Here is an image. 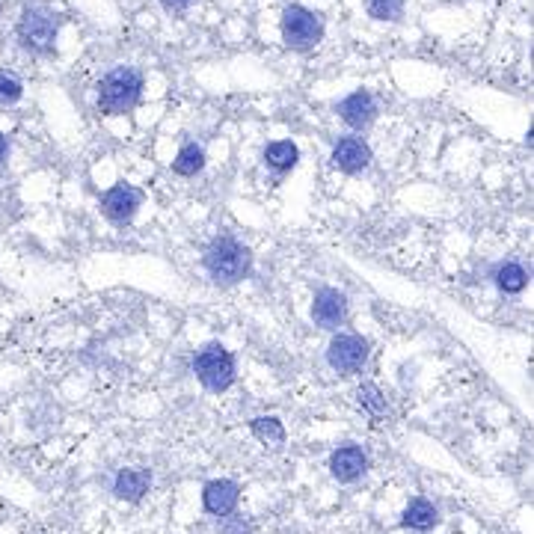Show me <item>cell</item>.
<instances>
[{
	"label": "cell",
	"instance_id": "1",
	"mask_svg": "<svg viewBox=\"0 0 534 534\" xmlns=\"http://www.w3.org/2000/svg\"><path fill=\"white\" fill-rule=\"evenodd\" d=\"M202 265L217 285H238L253 267V253L238 238L220 235L205 247Z\"/></svg>",
	"mask_w": 534,
	"mask_h": 534
},
{
	"label": "cell",
	"instance_id": "2",
	"mask_svg": "<svg viewBox=\"0 0 534 534\" xmlns=\"http://www.w3.org/2000/svg\"><path fill=\"white\" fill-rule=\"evenodd\" d=\"M143 95V75L131 66H119L98 81V110L107 116H125Z\"/></svg>",
	"mask_w": 534,
	"mask_h": 534
},
{
	"label": "cell",
	"instance_id": "3",
	"mask_svg": "<svg viewBox=\"0 0 534 534\" xmlns=\"http://www.w3.org/2000/svg\"><path fill=\"white\" fill-rule=\"evenodd\" d=\"M57 33H60V18L45 6H27L18 18V27H15L21 48L30 51V54H42V57L54 54Z\"/></svg>",
	"mask_w": 534,
	"mask_h": 534
},
{
	"label": "cell",
	"instance_id": "4",
	"mask_svg": "<svg viewBox=\"0 0 534 534\" xmlns=\"http://www.w3.org/2000/svg\"><path fill=\"white\" fill-rule=\"evenodd\" d=\"M193 374L208 392H226L235 383V356L220 342H208L193 354Z\"/></svg>",
	"mask_w": 534,
	"mask_h": 534
},
{
	"label": "cell",
	"instance_id": "5",
	"mask_svg": "<svg viewBox=\"0 0 534 534\" xmlns=\"http://www.w3.org/2000/svg\"><path fill=\"white\" fill-rule=\"evenodd\" d=\"M282 42L291 51H312L324 39V18L300 3L282 9Z\"/></svg>",
	"mask_w": 534,
	"mask_h": 534
},
{
	"label": "cell",
	"instance_id": "6",
	"mask_svg": "<svg viewBox=\"0 0 534 534\" xmlns=\"http://www.w3.org/2000/svg\"><path fill=\"white\" fill-rule=\"evenodd\" d=\"M368 354H371V345L359 333H336L333 342L327 345V365L342 377H354L365 368Z\"/></svg>",
	"mask_w": 534,
	"mask_h": 534
},
{
	"label": "cell",
	"instance_id": "7",
	"mask_svg": "<svg viewBox=\"0 0 534 534\" xmlns=\"http://www.w3.org/2000/svg\"><path fill=\"white\" fill-rule=\"evenodd\" d=\"M140 205H143V193L134 184H116L101 196V214L116 226L131 223L137 217Z\"/></svg>",
	"mask_w": 534,
	"mask_h": 534
},
{
	"label": "cell",
	"instance_id": "8",
	"mask_svg": "<svg viewBox=\"0 0 534 534\" xmlns=\"http://www.w3.org/2000/svg\"><path fill=\"white\" fill-rule=\"evenodd\" d=\"M312 321L321 330H339L348 321V294L339 288H318L312 300Z\"/></svg>",
	"mask_w": 534,
	"mask_h": 534
},
{
	"label": "cell",
	"instance_id": "9",
	"mask_svg": "<svg viewBox=\"0 0 534 534\" xmlns=\"http://www.w3.org/2000/svg\"><path fill=\"white\" fill-rule=\"evenodd\" d=\"M238 502H241V484L232 478H214L202 487V508H205V514H211L217 520L235 514Z\"/></svg>",
	"mask_w": 534,
	"mask_h": 534
},
{
	"label": "cell",
	"instance_id": "10",
	"mask_svg": "<svg viewBox=\"0 0 534 534\" xmlns=\"http://www.w3.org/2000/svg\"><path fill=\"white\" fill-rule=\"evenodd\" d=\"M336 113L342 116V122H345L348 128L365 131V128L374 125V119H377L380 110H377V98H374L368 89H356V92H351L348 98L339 101Z\"/></svg>",
	"mask_w": 534,
	"mask_h": 534
},
{
	"label": "cell",
	"instance_id": "11",
	"mask_svg": "<svg viewBox=\"0 0 534 534\" xmlns=\"http://www.w3.org/2000/svg\"><path fill=\"white\" fill-rule=\"evenodd\" d=\"M365 472H368V454L362 451V445L345 443L330 454V475L339 484H356Z\"/></svg>",
	"mask_w": 534,
	"mask_h": 534
},
{
	"label": "cell",
	"instance_id": "12",
	"mask_svg": "<svg viewBox=\"0 0 534 534\" xmlns=\"http://www.w3.org/2000/svg\"><path fill=\"white\" fill-rule=\"evenodd\" d=\"M333 167L339 173H348V176H356L362 170L371 167V149L362 137H342L336 146H333V155H330Z\"/></svg>",
	"mask_w": 534,
	"mask_h": 534
},
{
	"label": "cell",
	"instance_id": "13",
	"mask_svg": "<svg viewBox=\"0 0 534 534\" xmlns=\"http://www.w3.org/2000/svg\"><path fill=\"white\" fill-rule=\"evenodd\" d=\"M152 490V472L146 466H128V469H119L116 478H113V496L122 499V502H143L146 493Z\"/></svg>",
	"mask_w": 534,
	"mask_h": 534
},
{
	"label": "cell",
	"instance_id": "14",
	"mask_svg": "<svg viewBox=\"0 0 534 534\" xmlns=\"http://www.w3.org/2000/svg\"><path fill=\"white\" fill-rule=\"evenodd\" d=\"M401 526L410 529V532H434V529L440 526V511H437V505H434L431 499L416 496V499L407 502L404 517H401Z\"/></svg>",
	"mask_w": 534,
	"mask_h": 534
},
{
	"label": "cell",
	"instance_id": "15",
	"mask_svg": "<svg viewBox=\"0 0 534 534\" xmlns=\"http://www.w3.org/2000/svg\"><path fill=\"white\" fill-rule=\"evenodd\" d=\"M262 158H265L267 170L285 176V173H291V170L297 167V161H300V149H297L291 140H276V143H267Z\"/></svg>",
	"mask_w": 534,
	"mask_h": 534
},
{
	"label": "cell",
	"instance_id": "16",
	"mask_svg": "<svg viewBox=\"0 0 534 534\" xmlns=\"http://www.w3.org/2000/svg\"><path fill=\"white\" fill-rule=\"evenodd\" d=\"M490 279L496 282L499 291H505V294H520V291L529 285V270L520 265V262L511 259V262H499V265L493 267Z\"/></svg>",
	"mask_w": 534,
	"mask_h": 534
},
{
	"label": "cell",
	"instance_id": "17",
	"mask_svg": "<svg viewBox=\"0 0 534 534\" xmlns=\"http://www.w3.org/2000/svg\"><path fill=\"white\" fill-rule=\"evenodd\" d=\"M202 167H205V149L196 143H184L173 161V173L181 178H193L196 173H202Z\"/></svg>",
	"mask_w": 534,
	"mask_h": 534
},
{
	"label": "cell",
	"instance_id": "18",
	"mask_svg": "<svg viewBox=\"0 0 534 534\" xmlns=\"http://www.w3.org/2000/svg\"><path fill=\"white\" fill-rule=\"evenodd\" d=\"M250 431H253V437H256L259 443L273 445V448H279V445L285 443V428H282V422L273 419V416L253 419V422H250Z\"/></svg>",
	"mask_w": 534,
	"mask_h": 534
},
{
	"label": "cell",
	"instance_id": "19",
	"mask_svg": "<svg viewBox=\"0 0 534 534\" xmlns=\"http://www.w3.org/2000/svg\"><path fill=\"white\" fill-rule=\"evenodd\" d=\"M354 398L359 410H365L371 416H383L386 413V398H383L380 386H374V383H362L354 392Z\"/></svg>",
	"mask_w": 534,
	"mask_h": 534
},
{
	"label": "cell",
	"instance_id": "20",
	"mask_svg": "<svg viewBox=\"0 0 534 534\" xmlns=\"http://www.w3.org/2000/svg\"><path fill=\"white\" fill-rule=\"evenodd\" d=\"M365 12L374 21H401L404 0H365Z\"/></svg>",
	"mask_w": 534,
	"mask_h": 534
},
{
	"label": "cell",
	"instance_id": "21",
	"mask_svg": "<svg viewBox=\"0 0 534 534\" xmlns=\"http://www.w3.org/2000/svg\"><path fill=\"white\" fill-rule=\"evenodd\" d=\"M21 95H24V84H21L15 75L0 72V104H3V107H6V104H15Z\"/></svg>",
	"mask_w": 534,
	"mask_h": 534
},
{
	"label": "cell",
	"instance_id": "22",
	"mask_svg": "<svg viewBox=\"0 0 534 534\" xmlns=\"http://www.w3.org/2000/svg\"><path fill=\"white\" fill-rule=\"evenodd\" d=\"M253 532H256V526H253L247 517H241V514H229V517L220 520V534H253Z\"/></svg>",
	"mask_w": 534,
	"mask_h": 534
},
{
	"label": "cell",
	"instance_id": "23",
	"mask_svg": "<svg viewBox=\"0 0 534 534\" xmlns=\"http://www.w3.org/2000/svg\"><path fill=\"white\" fill-rule=\"evenodd\" d=\"M161 3H164L167 12H184L193 0H161Z\"/></svg>",
	"mask_w": 534,
	"mask_h": 534
},
{
	"label": "cell",
	"instance_id": "24",
	"mask_svg": "<svg viewBox=\"0 0 534 534\" xmlns=\"http://www.w3.org/2000/svg\"><path fill=\"white\" fill-rule=\"evenodd\" d=\"M9 158V137L6 134H0V164Z\"/></svg>",
	"mask_w": 534,
	"mask_h": 534
}]
</instances>
